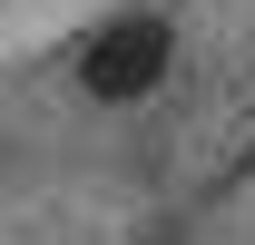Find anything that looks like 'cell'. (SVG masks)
I'll use <instances>...</instances> for the list:
<instances>
[{
    "mask_svg": "<svg viewBox=\"0 0 255 245\" xmlns=\"http://www.w3.org/2000/svg\"><path fill=\"white\" fill-rule=\"evenodd\" d=\"M167 69H177V20H157V10H118V20L79 49V89H89L98 108H137V98L167 89Z\"/></svg>",
    "mask_w": 255,
    "mask_h": 245,
    "instance_id": "cell-1",
    "label": "cell"
}]
</instances>
